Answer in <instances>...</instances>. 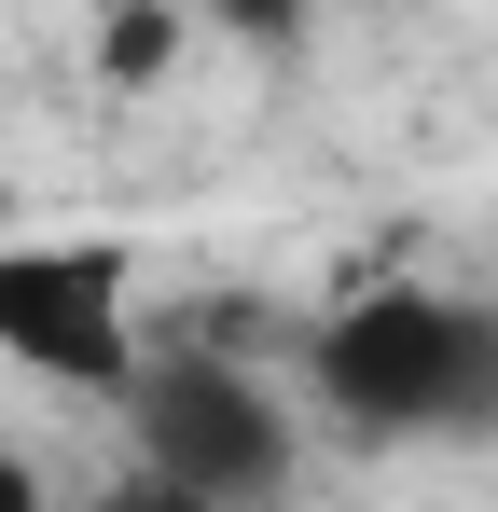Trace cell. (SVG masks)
<instances>
[{
  "mask_svg": "<svg viewBox=\"0 0 498 512\" xmlns=\"http://www.w3.org/2000/svg\"><path fill=\"white\" fill-rule=\"evenodd\" d=\"M305 402L374 457H457L498 443V291L360 277L305 319Z\"/></svg>",
  "mask_w": 498,
  "mask_h": 512,
  "instance_id": "cell-1",
  "label": "cell"
},
{
  "mask_svg": "<svg viewBox=\"0 0 498 512\" xmlns=\"http://www.w3.org/2000/svg\"><path fill=\"white\" fill-rule=\"evenodd\" d=\"M111 416H125V457H139L153 499L249 512V499H291V485H305V416H319V402H277L222 346H153Z\"/></svg>",
  "mask_w": 498,
  "mask_h": 512,
  "instance_id": "cell-2",
  "label": "cell"
},
{
  "mask_svg": "<svg viewBox=\"0 0 498 512\" xmlns=\"http://www.w3.org/2000/svg\"><path fill=\"white\" fill-rule=\"evenodd\" d=\"M0 360L28 388L125 402V374H139V250L125 236H0Z\"/></svg>",
  "mask_w": 498,
  "mask_h": 512,
  "instance_id": "cell-3",
  "label": "cell"
},
{
  "mask_svg": "<svg viewBox=\"0 0 498 512\" xmlns=\"http://www.w3.org/2000/svg\"><path fill=\"white\" fill-rule=\"evenodd\" d=\"M180 42H194L180 0H111V14H97V84H111V97H153L166 70H180Z\"/></svg>",
  "mask_w": 498,
  "mask_h": 512,
  "instance_id": "cell-4",
  "label": "cell"
},
{
  "mask_svg": "<svg viewBox=\"0 0 498 512\" xmlns=\"http://www.w3.org/2000/svg\"><path fill=\"white\" fill-rule=\"evenodd\" d=\"M194 14H208L236 56H305V42H319V0H194Z\"/></svg>",
  "mask_w": 498,
  "mask_h": 512,
  "instance_id": "cell-5",
  "label": "cell"
},
{
  "mask_svg": "<svg viewBox=\"0 0 498 512\" xmlns=\"http://www.w3.org/2000/svg\"><path fill=\"white\" fill-rule=\"evenodd\" d=\"M42 499V471H28V457H0V512H28Z\"/></svg>",
  "mask_w": 498,
  "mask_h": 512,
  "instance_id": "cell-6",
  "label": "cell"
}]
</instances>
